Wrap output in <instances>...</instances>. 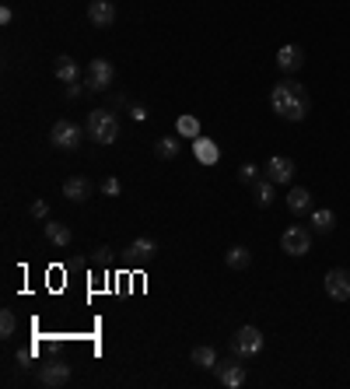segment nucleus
Instances as JSON below:
<instances>
[{
	"label": "nucleus",
	"mask_w": 350,
	"mask_h": 389,
	"mask_svg": "<svg viewBox=\"0 0 350 389\" xmlns=\"http://www.w3.org/2000/svg\"><path fill=\"white\" fill-rule=\"evenodd\" d=\"M287 211L291 214H305V211H312V193L305 190V186H295L287 193Z\"/></svg>",
	"instance_id": "obj_15"
},
{
	"label": "nucleus",
	"mask_w": 350,
	"mask_h": 389,
	"mask_svg": "<svg viewBox=\"0 0 350 389\" xmlns=\"http://www.w3.org/2000/svg\"><path fill=\"white\" fill-rule=\"evenodd\" d=\"M323 288H326V294L333 298V302H347V298H350V271L333 266V271L323 277Z\"/></svg>",
	"instance_id": "obj_8"
},
{
	"label": "nucleus",
	"mask_w": 350,
	"mask_h": 389,
	"mask_svg": "<svg viewBox=\"0 0 350 389\" xmlns=\"http://www.w3.org/2000/svg\"><path fill=\"white\" fill-rule=\"evenodd\" d=\"M14 21V11L11 8H0V25H11Z\"/></svg>",
	"instance_id": "obj_30"
},
{
	"label": "nucleus",
	"mask_w": 350,
	"mask_h": 389,
	"mask_svg": "<svg viewBox=\"0 0 350 389\" xmlns=\"http://www.w3.org/2000/svg\"><path fill=\"white\" fill-rule=\"evenodd\" d=\"M88 92V84H67V99H81Z\"/></svg>",
	"instance_id": "obj_29"
},
{
	"label": "nucleus",
	"mask_w": 350,
	"mask_h": 389,
	"mask_svg": "<svg viewBox=\"0 0 350 389\" xmlns=\"http://www.w3.org/2000/svg\"><path fill=\"white\" fill-rule=\"evenodd\" d=\"M273 179H256V183H252V197H256V203L259 207H270L273 203Z\"/></svg>",
	"instance_id": "obj_23"
},
{
	"label": "nucleus",
	"mask_w": 350,
	"mask_h": 389,
	"mask_svg": "<svg viewBox=\"0 0 350 389\" xmlns=\"http://www.w3.org/2000/svg\"><path fill=\"white\" fill-rule=\"evenodd\" d=\"M14 330H18L14 312L11 309H0V337H14Z\"/></svg>",
	"instance_id": "obj_25"
},
{
	"label": "nucleus",
	"mask_w": 350,
	"mask_h": 389,
	"mask_svg": "<svg viewBox=\"0 0 350 389\" xmlns=\"http://www.w3.org/2000/svg\"><path fill=\"white\" fill-rule=\"evenodd\" d=\"M193 151H196V158H200L203 165H214V162L221 158V151H217V144H211L207 137H196V140H193Z\"/></svg>",
	"instance_id": "obj_20"
},
{
	"label": "nucleus",
	"mask_w": 350,
	"mask_h": 389,
	"mask_svg": "<svg viewBox=\"0 0 350 389\" xmlns=\"http://www.w3.org/2000/svg\"><path fill=\"white\" fill-rule=\"evenodd\" d=\"M295 158H287V155H273L270 162H267V179H273L277 186H284V183H291L295 179Z\"/></svg>",
	"instance_id": "obj_9"
},
{
	"label": "nucleus",
	"mask_w": 350,
	"mask_h": 389,
	"mask_svg": "<svg viewBox=\"0 0 350 389\" xmlns=\"http://www.w3.org/2000/svg\"><path fill=\"white\" fill-rule=\"evenodd\" d=\"M84 134L88 130H81L77 123H70V119H56L53 130H49V144L56 147V151H77Z\"/></svg>",
	"instance_id": "obj_3"
},
{
	"label": "nucleus",
	"mask_w": 350,
	"mask_h": 389,
	"mask_svg": "<svg viewBox=\"0 0 350 389\" xmlns=\"http://www.w3.org/2000/svg\"><path fill=\"white\" fill-rule=\"evenodd\" d=\"M175 130H179V137L196 140L200 137V119L196 116H179V119H175Z\"/></svg>",
	"instance_id": "obj_24"
},
{
	"label": "nucleus",
	"mask_w": 350,
	"mask_h": 389,
	"mask_svg": "<svg viewBox=\"0 0 350 389\" xmlns=\"http://www.w3.org/2000/svg\"><path fill=\"white\" fill-rule=\"evenodd\" d=\"M112 81H116V67L105 56H95L92 64H88V92H109Z\"/></svg>",
	"instance_id": "obj_6"
},
{
	"label": "nucleus",
	"mask_w": 350,
	"mask_h": 389,
	"mask_svg": "<svg viewBox=\"0 0 350 389\" xmlns=\"http://www.w3.org/2000/svg\"><path fill=\"white\" fill-rule=\"evenodd\" d=\"M179 151H183V137H161V140H154V155L165 158V162L179 158Z\"/></svg>",
	"instance_id": "obj_18"
},
{
	"label": "nucleus",
	"mask_w": 350,
	"mask_h": 389,
	"mask_svg": "<svg viewBox=\"0 0 350 389\" xmlns=\"http://www.w3.org/2000/svg\"><path fill=\"white\" fill-rule=\"evenodd\" d=\"M280 249H284L287 256H308V249H312V231H308L305 225H291V228H284V235H280Z\"/></svg>",
	"instance_id": "obj_5"
},
{
	"label": "nucleus",
	"mask_w": 350,
	"mask_h": 389,
	"mask_svg": "<svg viewBox=\"0 0 350 389\" xmlns=\"http://www.w3.org/2000/svg\"><path fill=\"white\" fill-rule=\"evenodd\" d=\"M301 64H305V49H301V46L287 42V46H280V49H277V67H280L284 74H298V71H301Z\"/></svg>",
	"instance_id": "obj_10"
},
{
	"label": "nucleus",
	"mask_w": 350,
	"mask_h": 389,
	"mask_svg": "<svg viewBox=\"0 0 350 389\" xmlns=\"http://www.w3.org/2000/svg\"><path fill=\"white\" fill-rule=\"evenodd\" d=\"M39 382L42 386H67L70 382V365L67 362H49L39 368Z\"/></svg>",
	"instance_id": "obj_12"
},
{
	"label": "nucleus",
	"mask_w": 350,
	"mask_h": 389,
	"mask_svg": "<svg viewBox=\"0 0 350 389\" xmlns=\"http://www.w3.org/2000/svg\"><path fill=\"white\" fill-rule=\"evenodd\" d=\"M28 211H32V218H39V221H49V207H46L42 200H32V207H28Z\"/></svg>",
	"instance_id": "obj_28"
},
{
	"label": "nucleus",
	"mask_w": 350,
	"mask_h": 389,
	"mask_svg": "<svg viewBox=\"0 0 350 389\" xmlns=\"http://www.w3.org/2000/svg\"><path fill=\"white\" fill-rule=\"evenodd\" d=\"M88 21L95 28H109L116 21V4L112 0H92V4H88Z\"/></svg>",
	"instance_id": "obj_11"
},
{
	"label": "nucleus",
	"mask_w": 350,
	"mask_h": 389,
	"mask_svg": "<svg viewBox=\"0 0 350 389\" xmlns=\"http://www.w3.org/2000/svg\"><path fill=\"white\" fill-rule=\"evenodd\" d=\"M88 137L98 140V144H116V137H120V116H116L112 109H92L88 112V123H84Z\"/></svg>",
	"instance_id": "obj_2"
},
{
	"label": "nucleus",
	"mask_w": 350,
	"mask_h": 389,
	"mask_svg": "<svg viewBox=\"0 0 350 389\" xmlns=\"http://www.w3.org/2000/svg\"><path fill=\"white\" fill-rule=\"evenodd\" d=\"M64 197H67L70 203H84L88 197H92V183H88L84 175H70L67 183H64Z\"/></svg>",
	"instance_id": "obj_13"
},
{
	"label": "nucleus",
	"mask_w": 350,
	"mask_h": 389,
	"mask_svg": "<svg viewBox=\"0 0 350 389\" xmlns=\"http://www.w3.org/2000/svg\"><path fill=\"white\" fill-rule=\"evenodd\" d=\"M189 357H193V365H196V368H207V372H214V365L221 362L217 351H214V347H207V344L193 347V354H189Z\"/></svg>",
	"instance_id": "obj_17"
},
{
	"label": "nucleus",
	"mask_w": 350,
	"mask_h": 389,
	"mask_svg": "<svg viewBox=\"0 0 350 389\" xmlns=\"http://www.w3.org/2000/svg\"><path fill=\"white\" fill-rule=\"evenodd\" d=\"M270 109H273L280 119H287V123H301V119L308 116V109H312L305 84H298L295 77L277 81L273 92H270Z\"/></svg>",
	"instance_id": "obj_1"
},
{
	"label": "nucleus",
	"mask_w": 350,
	"mask_h": 389,
	"mask_svg": "<svg viewBox=\"0 0 350 389\" xmlns=\"http://www.w3.org/2000/svg\"><path fill=\"white\" fill-rule=\"evenodd\" d=\"M42 235L49 238L53 246H60V249H64V246H70V238H74V235H70V228H67V225H60V221H46V225H42Z\"/></svg>",
	"instance_id": "obj_16"
},
{
	"label": "nucleus",
	"mask_w": 350,
	"mask_h": 389,
	"mask_svg": "<svg viewBox=\"0 0 350 389\" xmlns=\"http://www.w3.org/2000/svg\"><path fill=\"white\" fill-rule=\"evenodd\" d=\"M133 260H151L154 253H158V242H154V238H148V235H140V238H133V242H130V249H126Z\"/></svg>",
	"instance_id": "obj_19"
},
{
	"label": "nucleus",
	"mask_w": 350,
	"mask_h": 389,
	"mask_svg": "<svg viewBox=\"0 0 350 389\" xmlns=\"http://www.w3.org/2000/svg\"><path fill=\"white\" fill-rule=\"evenodd\" d=\"M120 190H123V186H120V179H112V175L102 179V193H105V197H120Z\"/></svg>",
	"instance_id": "obj_27"
},
{
	"label": "nucleus",
	"mask_w": 350,
	"mask_h": 389,
	"mask_svg": "<svg viewBox=\"0 0 350 389\" xmlns=\"http://www.w3.org/2000/svg\"><path fill=\"white\" fill-rule=\"evenodd\" d=\"M262 344H267V340H262L259 326H239L235 337H231V354L245 362V357H252V354H259V351H262Z\"/></svg>",
	"instance_id": "obj_4"
},
{
	"label": "nucleus",
	"mask_w": 350,
	"mask_h": 389,
	"mask_svg": "<svg viewBox=\"0 0 350 389\" xmlns=\"http://www.w3.org/2000/svg\"><path fill=\"white\" fill-rule=\"evenodd\" d=\"M336 228V214L333 211H326V207H319V211H312V231H319V235H329Z\"/></svg>",
	"instance_id": "obj_21"
},
{
	"label": "nucleus",
	"mask_w": 350,
	"mask_h": 389,
	"mask_svg": "<svg viewBox=\"0 0 350 389\" xmlns=\"http://www.w3.org/2000/svg\"><path fill=\"white\" fill-rule=\"evenodd\" d=\"M224 263L231 266V271H245V266L252 263V253H249L245 246H231V249L224 253Z\"/></svg>",
	"instance_id": "obj_22"
},
{
	"label": "nucleus",
	"mask_w": 350,
	"mask_h": 389,
	"mask_svg": "<svg viewBox=\"0 0 350 389\" xmlns=\"http://www.w3.org/2000/svg\"><path fill=\"white\" fill-rule=\"evenodd\" d=\"M56 77H60L64 84H77L81 81V67H77V60L74 56H56Z\"/></svg>",
	"instance_id": "obj_14"
},
{
	"label": "nucleus",
	"mask_w": 350,
	"mask_h": 389,
	"mask_svg": "<svg viewBox=\"0 0 350 389\" xmlns=\"http://www.w3.org/2000/svg\"><path fill=\"white\" fill-rule=\"evenodd\" d=\"M214 372H217V382L228 386V389L245 386V365H242V357H228V362H217Z\"/></svg>",
	"instance_id": "obj_7"
},
{
	"label": "nucleus",
	"mask_w": 350,
	"mask_h": 389,
	"mask_svg": "<svg viewBox=\"0 0 350 389\" xmlns=\"http://www.w3.org/2000/svg\"><path fill=\"white\" fill-rule=\"evenodd\" d=\"M130 116H133V119H148V109H144V105H133Z\"/></svg>",
	"instance_id": "obj_31"
},
{
	"label": "nucleus",
	"mask_w": 350,
	"mask_h": 389,
	"mask_svg": "<svg viewBox=\"0 0 350 389\" xmlns=\"http://www.w3.org/2000/svg\"><path fill=\"white\" fill-rule=\"evenodd\" d=\"M256 179H259V168H256L252 162H242V165H239V183H245V186H252V183H256Z\"/></svg>",
	"instance_id": "obj_26"
}]
</instances>
